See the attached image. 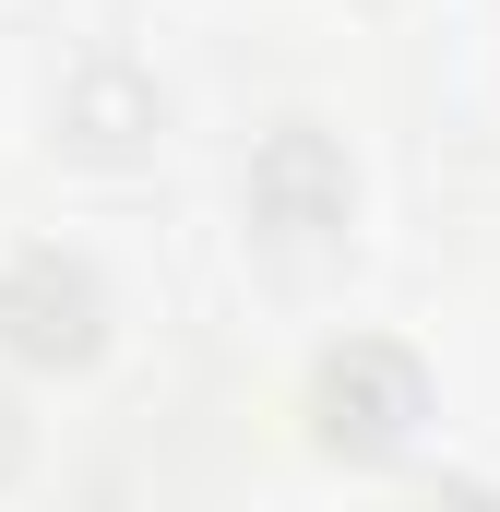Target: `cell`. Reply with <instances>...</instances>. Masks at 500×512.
<instances>
[{
	"mask_svg": "<svg viewBox=\"0 0 500 512\" xmlns=\"http://www.w3.org/2000/svg\"><path fill=\"white\" fill-rule=\"evenodd\" d=\"M0 358L12 370H96L108 358V274L60 239L0 262Z\"/></svg>",
	"mask_w": 500,
	"mask_h": 512,
	"instance_id": "obj_2",
	"label": "cell"
},
{
	"mask_svg": "<svg viewBox=\"0 0 500 512\" xmlns=\"http://www.w3.org/2000/svg\"><path fill=\"white\" fill-rule=\"evenodd\" d=\"M250 227L274 239V251H334L346 239V215H358V167H346V143L322 120H274L250 143V179H239Z\"/></svg>",
	"mask_w": 500,
	"mask_h": 512,
	"instance_id": "obj_3",
	"label": "cell"
},
{
	"mask_svg": "<svg viewBox=\"0 0 500 512\" xmlns=\"http://www.w3.org/2000/svg\"><path fill=\"white\" fill-rule=\"evenodd\" d=\"M298 417H310V453L322 465H405V441L429 429V370L393 346V334H346V346H322L310 358V393H298Z\"/></svg>",
	"mask_w": 500,
	"mask_h": 512,
	"instance_id": "obj_1",
	"label": "cell"
},
{
	"mask_svg": "<svg viewBox=\"0 0 500 512\" xmlns=\"http://www.w3.org/2000/svg\"><path fill=\"white\" fill-rule=\"evenodd\" d=\"M48 120H60V143H72L84 167H131V155L167 131V84H155L143 60H72L60 96H48Z\"/></svg>",
	"mask_w": 500,
	"mask_h": 512,
	"instance_id": "obj_4",
	"label": "cell"
},
{
	"mask_svg": "<svg viewBox=\"0 0 500 512\" xmlns=\"http://www.w3.org/2000/svg\"><path fill=\"white\" fill-rule=\"evenodd\" d=\"M24 453H36V429H24V405H12V393H0V489H12V477H24Z\"/></svg>",
	"mask_w": 500,
	"mask_h": 512,
	"instance_id": "obj_5",
	"label": "cell"
}]
</instances>
